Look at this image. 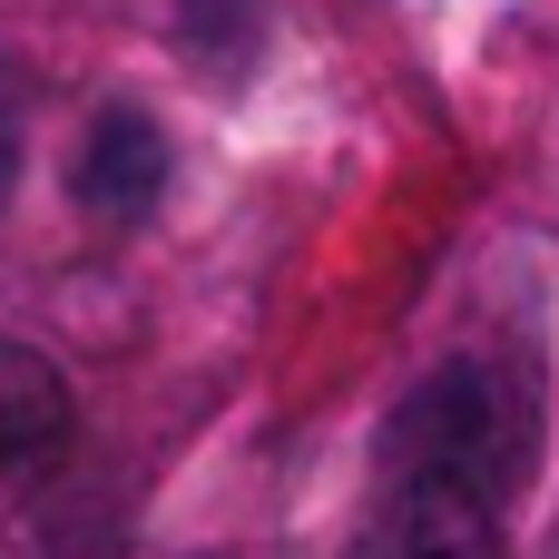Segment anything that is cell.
Wrapping results in <instances>:
<instances>
[{
    "label": "cell",
    "mask_w": 559,
    "mask_h": 559,
    "mask_svg": "<svg viewBox=\"0 0 559 559\" xmlns=\"http://www.w3.org/2000/svg\"><path fill=\"white\" fill-rule=\"evenodd\" d=\"M69 187H79V206H88L98 226H138V216L157 206V187H167V138L147 128V108H98V128H88Z\"/></svg>",
    "instance_id": "cell-2"
},
{
    "label": "cell",
    "mask_w": 559,
    "mask_h": 559,
    "mask_svg": "<svg viewBox=\"0 0 559 559\" xmlns=\"http://www.w3.org/2000/svg\"><path fill=\"white\" fill-rule=\"evenodd\" d=\"M10 187H20V128L0 118V206H10Z\"/></svg>",
    "instance_id": "cell-4"
},
{
    "label": "cell",
    "mask_w": 559,
    "mask_h": 559,
    "mask_svg": "<svg viewBox=\"0 0 559 559\" xmlns=\"http://www.w3.org/2000/svg\"><path fill=\"white\" fill-rule=\"evenodd\" d=\"M393 511L383 559H501L511 540V472H521V413L491 364H442L393 413Z\"/></svg>",
    "instance_id": "cell-1"
},
{
    "label": "cell",
    "mask_w": 559,
    "mask_h": 559,
    "mask_svg": "<svg viewBox=\"0 0 559 559\" xmlns=\"http://www.w3.org/2000/svg\"><path fill=\"white\" fill-rule=\"evenodd\" d=\"M59 442H69V373L49 354H29V344L0 334V472L10 462H39Z\"/></svg>",
    "instance_id": "cell-3"
}]
</instances>
